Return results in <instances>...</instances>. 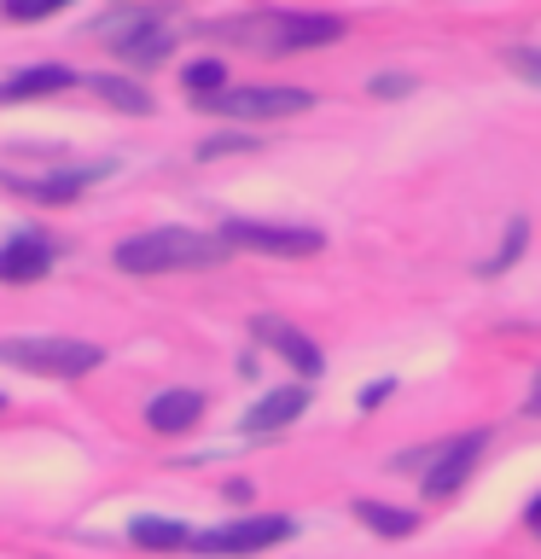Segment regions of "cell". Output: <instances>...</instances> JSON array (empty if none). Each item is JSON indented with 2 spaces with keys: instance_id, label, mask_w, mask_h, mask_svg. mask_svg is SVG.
I'll use <instances>...</instances> for the list:
<instances>
[{
  "instance_id": "1",
  "label": "cell",
  "mask_w": 541,
  "mask_h": 559,
  "mask_svg": "<svg viewBox=\"0 0 541 559\" xmlns=\"http://www.w3.org/2000/svg\"><path fill=\"white\" fill-rule=\"evenodd\" d=\"M209 35H233L251 52H314L344 35V17L332 12H251V17H221Z\"/></svg>"
},
{
  "instance_id": "2",
  "label": "cell",
  "mask_w": 541,
  "mask_h": 559,
  "mask_svg": "<svg viewBox=\"0 0 541 559\" xmlns=\"http://www.w3.org/2000/svg\"><path fill=\"white\" fill-rule=\"evenodd\" d=\"M227 257L221 234H199V227H152L117 245V269L122 274H175V269H216Z\"/></svg>"
},
{
  "instance_id": "3",
  "label": "cell",
  "mask_w": 541,
  "mask_h": 559,
  "mask_svg": "<svg viewBox=\"0 0 541 559\" xmlns=\"http://www.w3.org/2000/svg\"><path fill=\"white\" fill-rule=\"evenodd\" d=\"M0 361L41 379H82L99 367V344L87 338H0Z\"/></svg>"
},
{
  "instance_id": "4",
  "label": "cell",
  "mask_w": 541,
  "mask_h": 559,
  "mask_svg": "<svg viewBox=\"0 0 541 559\" xmlns=\"http://www.w3.org/2000/svg\"><path fill=\"white\" fill-rule=\"evenodd\" d=\"M199 111L216 117H244V122H279V117H303L314 94L309 87H216V94L192 99Z\"/></svg>"
},
{
  "instance_id": "5",
  "label": "cell",
  "mask_w": 541,
  "mask_h": 559,
  "mask_svg": "<svg viewBox=\"0 0 541 559\" xmlns=\"http://www.w3.org/2000/svg\"><path fill=\"white\" fill-rule=\"evenodd\" d=\"M291 536V519H274V513H244V519H227L216 531H199L187 542L192 554H209V559H227V554H262V548H279Z\"/></svg>"
},
{
  "instance_id": "6",
  "label": "cell",
  "mask_w": 541,
  "mask_h": 559,
  "mask_svg": "<svg viewBox=\"0 0 541 559\" xmlns=\"http://www.w3.org/2000/svg\"><path fill=\"white\" fill-rule=\"evenodd\" d=\"M227 251H262V257H314L326 245L321 227H274V222H227Z\"/></svg>"
},
{
  "instance_id": "7",
  "label": "cell",
  "mask_w": 541,
  "mask_h": 559,
  "mask_svg": "<svg viewBox=\"0 0 541 559\" xmlns=\"http://www.w3.org/2000/svg\"><path fill=\"white\" fill-rule=\"evenodd\" d=\"M483 443H489V431H466V437H454V443L436 454V466L425 472V496L431 501H448L454 489H460L466 478H471V466H478V454H483Z\"/></svg>"
},
{
  "instance_id": "8",
  "label": "cell",
  "mask_w": 541,
  "mask_h": 559,
  "mask_svg": "<svg viewBox=\"0 0 541 559\" xmlns=\"http://www.w3.org/2000/svg\"><path fill=\"white\" fill-rule=\"evenodd\" d=\"M52 262H59V245L41 234H12L0 245V280L7 286H35V280L52 274Z\"/></svg>"
},
{
  "instance_id": "9",
  "label": "cell",
  "mask_w": 541,
  "mask_h": 559,
  "mask_svg": "<svg viewBox=\"0 0 541 559\" xmlns=\"http://www.w3.org/2000/svg\"><path fill=\"white\" fill-rule=\"evenodd\" d=\"M251 338H256V344H268L274 356H286L303 379H314V373L326 367V361H321V349H314L291 321H279V314H256V321H251Z\"/></svg>"
},
{
  "instance_id": "10",
  "label": "cell",
  "mask_w": 541,
  "mask_h": 559,
  "mask_svg": "<svg viewBox=\"0 0 541 559\" xmlns=\"http://www.w3.org/2000/svg\"><path fill=\"white\" fill-rule=\"evenodd\" d=\"M303 408H309V384H279V391H268L262 402H251V414H244V431H256V437L286 431Z\"/></svg>"
},
{
  "instance_id": "11",
  "label": "cell",
  "mask_w": 541,
  "mask_h": 559,
  "mask_svg": "<svg viewBox=\"0 0 541 559\" xmlns=\"http://www.w3.org/2000/svg\"><path fill=\"white\" fill-rule=\"evenodd\" d=\"M82 76L70 64H29V70H12L7 82H0V105H17V99H41V94H64V87H76Z\"/></svg>"
},
{
  "instance_id": "12",
  "label": "cell",
  "mask_w": 541,
  "mask_h": 559,
  "mask_svg": "<svg viewBox=\"0 0 541 559\" xmlns=\"http://www.w3.org/2000/svg\"><path fill=\"white\" fill-rule=\"evenodd\" d=\"M199 419H204V391H157V396L146 402V426L164 431V437L192 431Z\"/></svg>"
},
{
  "instance_id": "13",
  "label": "cell",
  "mask_w": 541,
  "mask_h": 559,
  "mask_svg": "<svg viewBox=\"0 0 541 559\" xmlns=\"http://www.w3.org/2000/svg\"><path fill=\"white\" fill-rule=\"evenodd\" d=\"M111 164H94V169H70V175H47V181H12V192H24V199H41V204H64L76 199L87 181H99V175Z\"/></svg>"
},
{
  "instance_id": "14",
  "label": "cell",
  "mask_w": 541,
  "mask_h": 559,
  "mask_svg": "<svg viewBox=\"0 0 541 559\" xmlns=\"http://www.w3.org/2000/svg\"><path fill=\"white\" fill-rule=\"evenodd\" d=\"M152 24H164V17H157L152 7H129V12H99L87 29H94V35H105L111 47H122V41H134L140 29H152Z\"/></svg>"
},
{
  "instance_id": "15",
  "label": "cell",
  "mask_w": 541,
  "mask_h": 559,
  "mask_svg": "<svg viewBox=\"0 0 541 559\" xmlns=\"http://www.w3.org/2000/svg\"><path fill=\"white\" fill-rule=\"evenodd\" d=\"M129 536H134V548H157V554H175V548H187V542H192V531H187V524H175V519H134Z\"/></svg>"
},
{
  "instance_id": "16",
  "label": "cell",
  "mask_w": 541,
  "mask_h": 559,
  "mask_svg": "<svg viewBox=\"0 0 541 559\" xmlns=\"http://www.w3.org/2000/svg\"><path fill=\"white\" fill-rule=\"evenodd\" d=\"M356 519L378 536H413L419 531V513H401V507H384V501H356Z\"/></svg>"
},
{
  "instance_id": "17",
  "label": "cell",
  "mask_w": 541,
  "mask_h": 559,
  "mask_svg": "<svg viewBox=\"0 0 541 559\" xmlns=\"http://www.w3.org/2000/svg\"><path fill=\"white\" fill-rule=\"evenodd\" d=\"M117 52H122L129 64H164V59H169V29L152 24V29H140L134 41H122Z\"/></svg>"
},
{
  "instance_id": "18",
  "label": "cell",
  "mask_w": 541,
  "mask_h": 559,
  "mask_svg": "<svg viewBox=\"0 0 541 559\" xmlns=\"http://www.w3.org/2000/svg\"><path fill=\"white\" fill-rule=\"evenodd\" d=\"M87 87H99V99H111L117 111H129V117H146V111H152V99L140 94L134 82H117V76H87Z\"/></svg>"
},
{
  "instance_id": "19",
  "label": "cell",
  "mask_w": 541,
  "mask_h": 559,
  "mask_svg": "<svg viewBox=\"0 0 541 559\" xmlns=\"http://www.w3.org/2000/svg\"><path fill=\"white\" fill-rule=\"evenodd\" d=\"M187 94L192 99H204V94H216V87H227V70L216 64V59H199V64H187Z\"/></svg>"
},
{
  "instance_id": "20",
  "label": "cell",
  "mask_w": 541,
  "mask_h": 559,
  "mask_svg": "<svg viewBox=\"0 0 541 559\" xmlns=\"http://www.w3.org/2000/svg\"><path fill=\"white\" fill-rule=\"evenodd\" d=\"M501 64H506V70H518L524 82H536V87H541V47L513 41V47H501Z\"/></svg>"
},
{
  "instance_id": "21",
  "label": "cell",
  "mask_w": 541,
  "mask_h": 559,
  "mask_svg": "<svg viewBox=\"0 0 541 559\" xmlns=\"http://www.w3.org/2000/svg\"><path fill=\"white\" fill-rule=\"evenodd\" d=\"M524 234H530V227H524V222H513V227H506L501 251H495V257L483 262V280H489V274H501V269H513V262L524 257Z\"/></svg>"
},
{
  "instance_id": "22",
  "label": "cell",
  "mask_w": 541,
  "mask_h": 559,
  "mask_svg": "<svg viewBox=\"0 0 541 559\" xmlns=\"http://www.w3.org/2000/svg\"><path fill=\"white\" fill-rule=\"evenodd\" d=\"M256 140H239V134H221V140H204L199 157H221V152H251Z\"/></svg>"
},
{
  "instance_id": "23",
  "label": "cell",
  "mask_w": 541,
  "mask_h": 559,
  "mask_svg": "<svg viewBox=\"0 0 541 559\" xmlns=\"http://www.w3.org/2000/svg\"><path fill=\"white\" fill-rule=\"evenodd\" d=\"M373 94L378 99H401V94H413V82L408 76H373Z\"/></svg>"
},
{
  "instance_id": "24",
  "label": "cell",
  "mask_w": 541,
  "mask_h": 559,
  "mask_svg": "<svg viewBox=\"0 0 541 559\" xmlns=\"http://www.w3.org/2000/svg\"><path fill=\"white\" fill-rule=\"evenodd\" d=\"M530 531H541V496L530 501Z\"/></svg>"
},
{
  "instance_id": "25",
  "label": "cell",
  "mask_w": 541,
  "mask_h": 559,
  "mask_svg": "<svg viewBox=\"0 0 541 559\" xmlns=\"http://www.w3.org/2000/svg\"><path fill=\"white\" fill-rule=\"evenodd\" d=\"M530 414H541V373H536V396H530Z\"/></svg>"
}]
</instances>
